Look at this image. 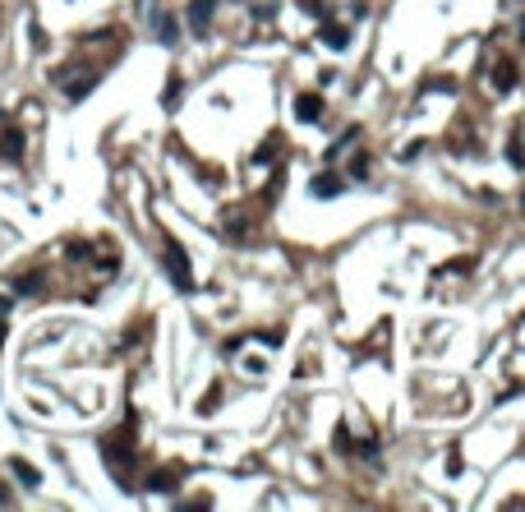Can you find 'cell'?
Instances as JSON below:
<instances>
[{"label":"cell","mask_w":525,"mask_h":512,"mask_svg":"<svg viewBox=\"0 0 525 512\" xmlns=\"http://www.w3.org/2000/svg\"><path fill=\"white\" fill-rule=\"evenodd\" d=\"M161 259H166V268H170V281H175L180 291H189V286H194V273H189V254L180 249V240H175V235H166V240H161Z\"/></svg>","instance_id":"6da1fadb"},{"label":"cell","mask_w":525,"mask_h":512,"mask_svg":"<svg viewBox=\"0 0 525 512\" xmlns=\"http://www.w3.org/2000/svg\"><path fill=\"white\" fill-rule=\"evenodd\" d=\"M102 457H107V466L120 476V480H129V466H134V452L124 448L120 438H107V448H102Z\"/></svg>","instance_id":"7a4b0ae2"},{"label":"cell","mask_w":525,"mask_h":512,"mask_svg":"<svg viewBox=\"0 0 525 512\" xmlns=\"http://www.w3.org/2000/svg\"><path fill=\"white\" fill-rule=\"evenodd\" d=\"M295 116H300L304 125L323 120V97H318V93H300V97H295Z\"/></svg>","instance_id":"3957f363"},{"label":"cell","mask_w":525,"mask_h":512,"mask_svg":"<svg viewBox=\"0 0 525 512\" xmlns=\"http://www.w3.org/2000/svg\"><path fill=\"white\" fill-rule=\"evenodd\" d=\"M212 10H216V0H194V5H189V28H194V32H208Z\"/></svg>","instance_id":"277c9868"},{"label":"cell","mask_w":525,"mask_h":512,"mask_svg":"<svg viewBox=\"0 0 525 512\" xmlns=\"http://www.w3.org/2000/svg\"><path fill=\"white\" fill-rule=\"evenodd\" d=\"M309 189L318 194V199H337V194H341V175H337V171H323V175H318Z\"/></svg>","instance_id":"5b68a950"},{"label":"cell","mask_w":525,"mask_h":512,"mask_svg":"<svg viewBox=\"0 0 525 512\" xmlns=\"http://www.w3.org/2000/svg\"><path fill=\"white\" fill-rule=\"evenodd\" d=\"M153 28H157V37H161L166 47H175V37H180V23H175V14H153Z\"/></svg>","instance_id":"8992f818"},{"label":"cell","mask_w":525,"mask_h":512,"mask_svg":"<svg viewBox=\"0 0 525 512\" xmlns=\"http://www.w3.org/2000/svg\"><path fill=\"white\" fill-rule=\"evenodd\" d=\"M323 42L332 51H346V42H350V32L341 28V23H323Z\"/></svg>","instance_id":"52a82bcc"},{"label":"cell","mask_w":525,"mask_h":512,"mask_svg":"<svg viewBox=\"0 0 525 512\" xmlns=\"http://www.w3.org/2000/svg\"><path fill=\"white\" fill-rule=\"evenodd\" d=\"M511 83H516V78H511V61H498L493 65V88H498V93H507Z\"/></svg>","instance_id":"ba28073f"},{"label":"cell","mask_w":525,"mask_h":512,"mask_svg":"<svg viewBox=\"0 0 525 512\" xmlns=\"http://www.w3.org/2000/svg\"><path fill=\"white\" fill-rule=\"evenodd\" d=\"M10 471H14V476H19V480H23V484H42V476H37V471H32L28 462H19V457H14V462H10Z\"/></svg>","instance_id":"9c48e42d"},{"label":"cell","mask_w":525,"mask_h":512,"mask_svg":"<svg viewBox=\"0 0 525 512\" xmlns=\"http://www.w3.org/2000/svg\"><path fill=\"white\" fill-rule=\"evenodd\" d=\"M5 153H10V157L23 153V134H19V129H5Z\"/></svg>","instance_id":"30bf717a"},{"label":"cell","mask_w":525,"mask_h":512,"mask_svg":"<svg viewBox=\"0 0 525 512\" xmlns=\"http://www.w3.org/2000/svg\"><path fill=\"white\" fill-rule=\"evenodd\" d=\"M258 341H262V346H267V351H277V346H281V332H262Z\"/></svg>","instance_id":"8fae6325"},{"label":"cell","mask_w":525,"mask_h":512,"mask_svg":"<svg viewBox=\"0 0 525 512\" xmlns=\"http://www.w3.org/2000/svg\"><path fill=\"white\" fill-rule=\"evenodd\" d=\"M0 503H10V494H5V489H0Z\"/></svg>","instance_id":"7c38bea8"},{"label":"cell","mask_w":525,"mask_h":512,"mask_svg":"<svg viewBox=\"0 0 525 512\" xmlns=\"http://www.w3.org/2000/svg\"><path fill=\"white\" fill-rule=\"evenodd\" d=\"M0 341H5V323H0Z\"/></svg>","instance_id":"4fadbf2b"}]
</instances>
